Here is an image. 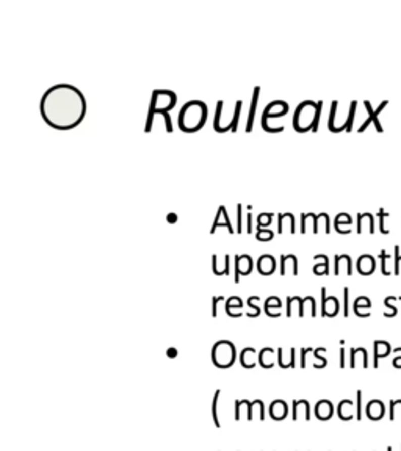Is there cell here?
<instances>
[{"label":"cell","mask_w":401,"mask_h":451,"mask_svg":"<svg viewBox=\"0 0 401 451\" xmlns=\"http://www.w3.org/2000/svg\"><path fill=\"white\" fill-rule=\"evenodd\" d=\"M86 99L77 86L58 83L41 97V116L45 124L57 130H71L86 116Z\"/></svg>","instance_id":"obj_1"},{"label":"cell","mask_w":401,"mask_h":451,"mask_svg":"<svg viewBox=\"0 0 401 451\" xmlns=\"http://www.w3.org/2000/svg\"><path fill=\"white\" fill-rule=\"evenodd\" d=\"M207 115V105L203 100H190L179 111V129L185 133H194L204 127Z\"/></svg>","instance_id":"obj_2"},{"label":"cell","mask_w":401,"mask_h":451,"mask_svg":"<svg viewBox=\"0 0 401 451\" xmlns=\"http://www.w3.org/2000/svg\"><path fill=\"white\" fill-rule=\"evenodd\" d=\"M176 102H177V96L173 91H168V89H156V91H152V97H151V105H149V113H147V119H146V129H144V132L149 133L152 130L154 116L168 113L171 108H174Z\"/></svg>","instance_id":"obj_3"},{"label":"cell","mask_w":401,"mask_h":451,"mask_svg":"<svg viewBox=\"0 0 401 451\" xmlns=\"http://www.w3.org/2000/svg\"><path fill=\"white\" fill-rule=\"evenodd\" d=\"M226 105L224 100H218L217 103V113H215V121H213V129L218 133L224 132H237V126L240 121V113L243 108V100H237L234 111L230 115H226Z\"/></svg>","instance_id":"obj_4"},{"label":"cell","mask_w":401,"mask_h":451,"mask_svg":"<svg viewBox=\"0 0 401 451\" xmlns=\"http://www.w3.org/2000/svg\"><path fill=\"white\" fill-rule=\"evenodd\" d=\"M315 115H317V102L314 100L301 102L295 110V115H293V129L298 133H306L312 130Z\"/></svg>","instance_id":"obj_5"},{"label":"cell","mask_w":401,"mask_h":451,"mask_svg":"<svg viewBox=\"0 0 401 451\" xmlns=\"http://www.w3.org/2000/svg\"><path fill=\"white\" fill-rule=\"evenodd\" d=\"M237 359V351L232 342L220 340L212 348V362L218 368H230Z\"/></svg>","instance_id":"obj_6"},{"label":"cell","mask_w":401,"mask_h":451,"mask_svg":"<svg viewBox=\"0 0 401 451\" xmlns=\"http://www.w3.org/2000/svg\"><path fill=\"white\" fill-rule=\"evenodd\" d=\"M288 110H290V107H288V103L285 100H273L271 103H268L265 107V110H264V113H262V121H260L262 129H264L265 132H268V133H281V132H284L282 126H279L277 129H273L268 124V121L271 118L285 116L288 113Z\"/></svg>","instance_id":"obj_7"},{"label":"cell","mask_w":401,"mask_h":451,"mask_svg":"<svg viewBox=\"0 0 401 451\" xmlns=\"http://www.w3.org/2000/svg\"><path fill=\"white\" fill-rule=\"evenodd\" d=\"M364 105H365V108H367V111H368V118H367V121H364L362 123V126L358 129V132L359 133H362L368 126H370V123H373L375 124V127H376V130L381 133V132H384V129H382V126H381V123H379V119H378V116H379V113H382V110L387 107L389 105V100H382V103L379 105V107L376 108V110H373L372 108V105H370V102L368 100H364Z\"/></svg>","instance_id":"obj_8"},{"label":"cell","mask_w":401,"mask_h":451,"mask_svg":"<svg viewBox=\"0 0 401 451\" xmlns=\"http://www.w3.org/2000/svg\"><path fill=\"white\" fill-rule=\"evenodd\" d=\"M340 309L338 299L335 296H326V289H321V317H335Z\"/></svg>","instance_id":"obj_9"},{"label":"cell","mask_w":401,"mask_h":451,"mask_svg":"<svg viewBox=\"0 0 401 451\" xmlns=\"http://www.w3.org/2000/svg\"><path fill=\"white\" fill-rule=\"evenodd\" d=\"M253 263L254 262L248 254L237 255L235 257V279H234L235 284L240 282V276H248L253 271V266H254Z\"/></svg>","instance_id":"obj_10"},{"label":"cell","mask_w":401,"mask_h":451,"mask_svg":"<svg viewBox=\"0 0 401 451\" xmlns=\"http://www.w3.org/2000/svg\"><path fill=\"white\" fill-rule=\"evenodd\" d=\"M218 228H226L229 231V234H235V229L232 228V224H230V219L227 216V210H226L224 205H220L217 218H215L213 225H212V229H210V234H213Z\"/></svg>","instance_id":"obj_11"},{"label":"cell","mask_w":401,"mask_h":451,"mask_svg":"<svg viewBox=\"0 0 401 451\" xmlns=\"http://www.w3.org/2000/svg\"><path fill=\"white\" fill-rule=\"evenodd\" d=\"M287 273L298 276V259L293 254L281 255V276H287Z\"/></svg>","instance_id":"obj_12"},{"label":"cell","mask_w":401,"mask_h":451,"mask_svg":"<svg viewBox=\"0 0 401 451\" xmlns=\"http://www.w3.org/2000/svg\"><path fill=\"white\" fill-rule=\"evenodd\" d=\"M274 269H276V259L273 255H270V254L260 255L257 260V271L262 276H270L274 273Z\"/></svg>","instance_id":"obj_13"},{"label":"cell","mask_w":401,"mask_h":451,"mask_svg":"<svg viewBox=\"0 0 401 451\" xmlns=\"http://www.w3.org/2000/svg\"><path fill=\"white\" fill-rule=\"evenodd\" d=\"M299 414H303L306 420H311V406L307 400H293V414H291L293 422H296Z\"/></svg>","instance_id":"obj_14"},{"label":"cell","mask_w":401,"mask_h":451,"mask_svg":"<svg viewBox=\"0 0 401 451\" xmlns=\"http://www.w3.org/2000/svg\"><path fill=\"white\" fill-rule=\"evenodd\" d=\"M288 225L290 234H295L296 228H295V216L293 213H279L277 215V234L282 235L285 232V228Z\"/></svg>","instance_id":"obj_15"},{"label":"cell","mask_w":401,"mask_h":451,"mask_svg":"<svg viewBox=\"0 0 401 451\" xmlns=\"http://www.w3.org/2000/svg\"><path fill=\"white\" fill-rule=\"evenodd\" d=\"M218 255H212V269L217 276H223V274H229L230 273V255H223V262H218Z\"/></svg>","instance_id":"obj_16"},{"label":"cell","mask_w":401,"mask_h":451,"mask_svg":"<svg viewBox=\"0 0 401 451\" xmlns=\"http://www.w3.org/2000/svg\"><path fill=\"white\" fill-rule=\"evenodd\" d=\"M288 414V406L284 400H274L270 406V417L273 420H284Z\"/></svg>","instance_id":"obj_17"},{"label":"cell","mask_w":401,"mask_h":451,"mask_svg":"<svg viewBox=\"0 0 401 451\" xmlns=\"http://www.w3.org/2000/svg\"><path fill=\"white\" fill-rule=\"evenodd\" d=\"M334 414V406L329 400H320L315 404V417L318 420H329Z\"/></svg>","instance_id":"obj_18"},{"label":"cell","mask_w":401,"mask_h":451,"mask_svg":"<svg viewBox=\"0 0 401 451\" xmlns=\"http://www.w3.org/2000/svg\"><path fill=\"white\" fill-rule=\"evenodd\" d=\"M376 268V260L375 257H372V255H361V257L358 259V271L362 274V276H368L372 274L375 271Z\"/></svg>","instance_id":"obj_19"},{"label":"cell","mask_w":401,"mask_h":451,"mask_svg":"<svg viewBox=\"0 0 401 451\" xmlns=\"http://www.w3.org/2000/svg\"><path fill=\"white\" fill-rule=\"evenodd\" d=\"M259 96H260V86H256L253 91V99H251V107H249V115H248V123H246V133L253 132L254 119H256V111H257V103H259Z\"/></svg>","instance_id":"obj_20"},{"label":"cell","mask_w":401,"mask_h":451,"mask_svg":"<svg viewBox=\"0 0 401 451\" xmlns=\"http://www.w3.org/2000/svg\"><path fill=\"white\" fill-rule=\"evenodd\" d=\"M384 411H385V408H384L382 401H379V400H373V401H370V403L367 404L365 414H367V417H368L370 420H379V418L384 417Z\"/></svg>","instance_id":"obj_21"},{"label":"cell","mask_w":401,"mask_h":451,"mask_svg":"<svg viewBox=\"0 0 401 451\" xmlns=\"http://www.w3.org/2000/svg\"><path fill=\"white\" fill-rule=\"evenodd\" d=\"M390 345L387 342H382V340H376L375 342V359H373V367L376 368L378 367V362L381 357H387L390 354Z\"/></svg>","instance_id":"obj_22"},{"label":"cell","mask_w":401,"mask_h":451,"mask_svg":"<svg viewBox=\"0 0 401 451\" xmlns=\"http://www.w3.org/2000/svg\"><path fill=\"white\" fill-rule=\"evenodd\" d=\"M334 262H335V263H334V265H335V268H334V274H335V276L340 274L342 266H346V268H348V276L353 274V262H351V257H349V255H346V254H343V255H335Z\"/></svg>","instance_id":"obj_23"},{"label":"cell","mask_w":401,"mask_h":451,"mask_svg":"<svg viewBox=\"0 0 401 451\" xmlns=\"http://www.w3.org/2000/svg\"><path fill=\"white\" fill-rule=\"evenodd\" d=\"M256 357H259V356H256V350L254 348H249V347L244 348L241 351V354H240V364H241V367H244V368H254Z\"/></svg>","instance_id":"obj_24"},{"label":"cell","mask_w":401,"mask_h":451,"mask_svg":"<svg viewBox=\"0 0 401 451\" xmlns=\"http://www.w3.org/2000/svg\"><path fill=\"white\" fill-rule=\"evenodd\" d=\"M273 356H274V350H273V348H264V350H260L259 357H257L259 365H260L262 368H271V367L274 365Z\"/></svg>","instance_id":"obj_25"},{"label":"cell","mask_w":401,"mask_h":451,"mask_svg":"<svg viewBox=\"0 0 401 451\" xmlns=\"http://www.w3.org/2000/svg\"><path fill=\"white\" fill-rule=\"evenodd\" d=\"M359 357L362 359V367H368V353L365 348H353L351 350V359H349V365L354 368L356 367V362L359 360Z\"/></svg>","instance_id":"obj_26"},{"label":"cell","mask_w":401,"mask_h":451,"mask_svg":"<svg viewBox=\"0 0 401 451\" xmlns=\"http://www.w3.org/2000/svg\"><path fill=\"white\" fill-rule=\"evenodd\" d=\"M337 108H338V102L334 100L332 105H331V115H329V121H328V129H329L332 133H338V132H343V130H345L343 124H340V126H337V124H335Z\"/></svg>","instance_id":"obj_27"},{"label":"cell","mask_w":401,"mask_h":451,"mask_svg":"<svg viewBox=\"0 0 401 451\" xmlns=\"http://www.w3.org/2000/svg\"><path fill=\"white\" fill-rule=\"evenodd\" d=\"M338 417H340L342 420H345V422H348V420L353 418V401L349 400H343L340 404H338Z\"/></svg>","instance_id":"obj_28"},{"label":"cell","mask_w":401,"mask_h":451,"mask_svg":"<svg viewBox=\"0 0 401 451\" xmlns=\"http://www.w3.org/2000/svg\"><path fill=\"white\" fill-rule=\"evenodd\" d=\"M321 259H323V263H315L312 271L317 274V276H328L329 274V259L328 255L321 254Z\"/></svg>","instance_id":"obj_29"},{"label":"cell","mask_w":401,"mask_h":451,"mask_svg":"<svg viewBox=\"0 0 401 451\" xmlns=\"http://www.w3.org/2000/svg\"><path fill=\"white\" fill-rule=\"evenodd\" d=\"M220 395H221V390H217L215 395H213V400H212V418H213L215 428L221 426L220 418H218V400H220Z\"/></svg>","instance_id":"obj_30"},{"label":"cell","mask_w":401,"mask_h":451,"mask_svg":"<svg viewBox=\"0 0 401 451\" xmlns=\"http://www.w3.org/2000/svg\"><path fill=\"white\" fill-rule=\"evenodd\" d=\"M254 414H259V420H265V406L262 400H254L251 404V417L249 420L254 418Z\"/></svg>","instance_id":"obj_31"},{"label":"cell","mask_w":401,"mask_h":451,"mask_svg":"<svg viewBox=\"0 0 401 451\" xmlns=\"http://www.w3.org/2000/svg\"><path fill=\"white\" fill-rule=\"evenodd\" d=\"M361 307H365V309H370L372 307V301H370L367 296H359L354 299V304H353V310L354 313H358L361 310Z\"/></svg>","instance_id":"obj_32"},{"label":"cell","mask_w":401,"mask_h":451,"mask_svg":"<svg viewBox=\"0 0 401 451\" xmlns=\"http://www.w3.org/2000/svg\"><path fill=\"white\" fill-rule=\"evenodd\" d=\"M273 218H274V213H260L259 218H257V231L267 229L268 225L271 224Z\"/></svg>","instance_id":"obj_33"},{"label":"cell","mask_w":401,"mask_h":451,"mask_svg":"<svg viewBox=\"0 0 401 451\" xmlns=\"http://www.w3.org/2000/svg\"><path fill=\"white\" fill-rule=\"evenodd\" d=\"M356 108H358V102H356V100H353L351 105H349V113H348V118H346V123H345L346 132H351V129H353L354 116H356Z\"/></svg>","instance_id":"obj_34"},{"label":"cell","mask_w":401,"mask_h":451,"mask_svg":"<svg viewBox=\"0 0 401 451\" xmlns=\"http://www.w3.org/2000/svg\"><path fill=\"white\" fill-rule=\"evenodd\" d=\"M342 225H351V216L348 213H340V215L335 218L334 228H335L337 232L342 229Z\"/></svg>","instance_id":"obj_35"},{"label":"cell","mask_w":401,"mask_h":451,"mask_svg":"<svg viewBox=\"0 0 401 451\" xmlns=\"http://www.w3.org/2000/svg\"><path fill=\"white\" fill-rule=\"evenodd\" d=\"M378 216H379V231H381V234H384V235H389V234H390V231H389L387 228H385V224H384V218H387V216H389V213L385 212L384 208H379Z\"/></svg>","instance_id":"obj_36"},{"label":"cell","mask_w":401,"mask_h":451,"mask_svg":"<svg viewBox=\"0 0 401 451\" xmlns=\"http://www.w3.org/2000/svg\"><path fill=\"white\" fill-rule=\"evenodd\" d=\"M241 306H243V303H241V299L238 296H230L226 301V307L224 309H226V313H227V312H230V309H232V307H238L240 309Z\"/></svg>","instance_id":"obj_37"},{"label":"cell","mask_w":401,"mask_h":451,"mask_svg":"<svg viewBox=\"0 0 401 451\" xmlns=\"http://www.w3.org/2000/svg\"><path fill=\"white\" fill-rule=\"evenodd\" d=\"M273 237H274V234L271 231H268V229H260L256 234V238L259 240V242H270Z\"/></svg>","instance_id":"obj_38"},{"label":"cell","mask_w":401,"mask_h":451,"mask_svg":"<svg viewBox=\"0 0 401 451\" xmlns=\"http://www.w3.org/2000/svg\"><path fill=\"white\" fill-rule=\"evenodd\" d=\"M243 205L241 204H238L237 205V232L238 234H243L244 232V229H243Z\"/></svg>","instance_id":"obj_39"},{"label":"cell","mask_w":401,"mask_h":451,"mask_svg":"<svg viewBox=\"0 0 401 451\" xmlns=\"http://www.w3.org/2000/svg\"><path fill=\"white\" fill-rule=\"evenodd\" d=\"M398 412H401V400L390 401V420H395Z\"/></svg>","instance_id":"obj_40"},{"label":"cell","mask_w":401,"mask_h":451,"mask_svg":"<svg viewBox=\"0 0 401 451\" xmlns=\"http://www.w3.org/2000/svg\"><path fill=\"white\" fill-rule=\"evenodd\" d=\"M379 259H381V269H382V273H384V276H389V269H387V259H389V254L385 252L384 249L381 251V254H379Z\"/></svg>","instance_id":"obj_41"},{"label":"cell","mask_w":401,"mask_h":451,"mask_svg":"<svg viewBox=\"0 0 401 451\" xmlns=\"http://www.w3.org/2000/svg\"><path fill=\"white\" fill-rule=\"evenodd\" d=\"M220 301H224L223 296H213L212 298V317L217 318L218 317V303Z\"/></svg>","instance_id":"obj_42"},{"label":"cell","mask_w":401,"mask_h":451,"mask_svg":"<svg viewBox=\"0 0 401 451\" xmlns=\"http://www.w3.org/2000/svg\"><path fill=\"white\" fill-rule=\"evenodd\" d=\"M271 306H274L276 309H279L281 306H282V303H281V299L277 298V296H270L267 301H265V309H270Z\"/></svg>","instance_id":"obj_43"},{"label":"cell","mask_w":401,"mask_h":451,"mask_svg":"<svg viewBox=\"0 0 401 451\" xmlns=\"http://www.w3.org/2000/svg\"><path fill=\"white\" fill-rule=\"evenodd\" d=\"M356 417H358V420H361L362 418V392L361 390H358V393H356Z\"/></svg>","instance_id":"obj_44"},{"label":"cell","mask_w":401,"mask_h":451,"mask_svg":"<svg viewBox=\"0 0 401 451\" xmlns=\"http://www.w3.org/2000/svg\"><path fill=\"white\" fill-rule=\"evenodd\" d=\"M343 301H345L343 315H345V317H348V315H349V289L348 287L343 289Z\"/></svg>","instance_id":"obj_45"},{"label":"cell","mask_w":401,"mask_h":451,"mask_svg":"<svg viewBox=\"0 0 401 451\" xmlns=\"http://www.w3.org/2000/svg\"><path fill=\"white\" fill-rule=\"evenodd\" d=\"M392 301H393V296H389L387 299H385V306L390 307V312H389V313H385V317H389V318H390V317H395V315L398 313L396 307L392 304Z\"/></svg>","instance_id":"obj_46"},{"label":"cell","mask_w":401,"mask_h":451,"mask_svg":"<svg viewBox=\"0 0 401 451\" xmlns=\"http://www.w3.org/2000/svg\"><path fill=\"white\" fill-rule=\"evenodd\" d=\"M399 265H401V254L399 246H395V274H399Z\"/></svg>","instance_id":"obj_47"},{"label":"cell","mask_w":401,"mask_h":451,"mask_svg":"<svg viewBox=\"0 0 401 451\" xmlns=\"http://www.w3.org/2000/svg\"><path fill=\"white\" fill-rule=\"evenodd\" d=\"M256 301H259V296H253V298H249V299H248V306H249V307L254 310V317H257V315L260 313V309H259V307H256V304H254Z\"/></svg>","instance_id":"obj_48"},{"label":"cell","mask_w":401,"mask_h":451,"mask_svg":"<svg viewBox=\"0 0 401 451\" xmlns=\"http://www.w3.org/2000/svg\"><path fill=\"white\" fill-rule=\"evenodd\" d=\"M253 232V215L251 212L248 213V221H246V234H251Z\"/></svg>","instance_id":"obj_49"},{"label":"cell","mask_w":401,"mask_h":451,"mask_svg":"<svg viewBox=\"0 0 401 451\" xmlns=\"http://www.w3.org/2000/svg\"><path fill=\"white\" fill-rule=\"evenodd\" d=\"M312 351V348H304V350H301V367L304 368L306 367V354L307 353H311Z\"/></svg>","instance_id":"obj_50"},{"label":"cell","mask_w":401,"mask_h":451,"mask_svg":"<svg viewBox=\"0 0 401 451\" xmlns=\"http://www.w3.org/2000/svg\"><path fill=\"white\" fill-rule=\"evenodd\" d=\"M340 367L345 368V348L340 350Z\"/></svg>","instance_id":"obj_51"},{"label":"cell","mask_w":401,"mask_h":451,"mask_svg":"<svg viewBox=\"0 0 401 451\" xmlns=\"http://www.w3.org/2000/svg\"><path fill=\"white\" fill-rule=\"evenodd\" d=\"M392 364H393V367H396V368H401V357H395Z\"/></svg>","instance_id":"obj_52"},{"label":"cell","mask_w":401,"mask_h":451,"mask_svg":"<svg viewBox=\"0 0 401 451\" xmlns=\"http://www.w3.org/2000/svg\"><path fill=\"white\" fill-rule=\"evenodd\" d=\"M168 356H169V357H174V356H177V350H174V348H169V350H168Z\"/></svg>","instance_id":"obj_53"},{"label":"cell","mask_w":401,"mask_h":451,"mask_svg":"<svg viewBox=\"0 0 401 451\" xmlns=\"http://www.w3.org/2000/svg\"><path fill=\"white\" fill-rule=\"evenodd\" d=\"M168 221H177V216H174V215L171 213V215L168 216Z\"/></svg>","instance_id":"obj_54"},{"label":"cell","mask_w":401,"mask_h":451,"mask_svg":"<svg viewBox=\"0 0 401 451\" xmlns=\"http://www.w3.org/2000/svg\"><path fill=\"white\" fill-rule=\"evenodd\" d=\"M387 451H393V448H392V446H389V448H387Z\"/></svg>","instance_id":"obj_55"}]
</instances>
